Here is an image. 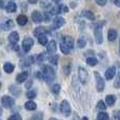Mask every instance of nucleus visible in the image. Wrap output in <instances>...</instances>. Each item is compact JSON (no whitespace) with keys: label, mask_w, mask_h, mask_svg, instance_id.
<instances>
[{"label":"nucleus","mask_w":120,"mask_h":120,"mask_svg":"<svg viewBox=\"0 0 120 120\" xmlns=\"http://www.w3.org/2000/svg\"><path fill=\"white\" fill-rule=\"evenodd\" d=\"M38 41H39V43L41 44V45H46V44H48V37H46L45 33L38 36Z\"/></svg>","instance_id":"obj_23"},{"label":"nucleus","mask_w":120,"mask_h":120,"mask_svg":"<svg viewBox=\"0 0 120 120\" xmlns=\"http://www.w3.org/2000/svg\"><path fill=\"white\" fill-rule=\"evenodd\" d=\"M14 68H15L14 64H12L11 62H6V63L4 64V66H3V70L5 71L8 74H11V73H13Z\"/></svg>","instance_id":"obj_24"},{"label":"nucleus","mask_w":120,"mask_h":120,"mask_svg":"<svg viewBox=\"0 0 120 120\" xmlns=\"http://www.w3.org/2000/svg\"><path fill=\"white\" fill-rule=\"evenodd\" d=\"M94 73H95V78H96V89H97L98 92H102L104 90V80L98 72H94Z\"/></svg>","instance_id":"obj_3"},{"label":"nucleus","mask_w":120,"mask_h":120,"mask_svg":"<svg viewBox=\"0 0 120 120\" xmlns=\"http://www.w3.org/2000/svg\"><path fill=\"white\" fill-rule=\"evenodd\" d=\"M17 23H18L19 25H21V26L25 25L27 23V17L25 16V15H19V16L17 17Z\"/></svg>","instance_id":"obj_17"},{"label":"nucleus","mask_w":120,"mask_h":120,"mask_svg":"<svg viewBox=\"0 0 120 120\" xmlns=\"http://www.w3.org/2000/svg\"><path fill=\"white\" fill-rule=\"evenodd\" d=\"M8 120H22V118H21V116L20 115H18V114H14V115H12V116L8 118Z\"/></svg>","instance_id":"obj_40"},{"label":"nucleus","mask_w":120,"mask_h":120,"mask_svg":"<svg viewBox=\"0 0 120 120\" xmlns=\"http://www.w3.org/2000/svg\"><path fill=\"white\" fill-rule=\"evenodd\" d=\"M30 120H43V115L41 113H37V114L33 115V116L30 118Z\"/></svg>","instance_id":"obj_35"},{"label":"nucleus","mask_w":120,"mask_h":120,"mask_svg":"<svg viewBox=\"0 0 120 120\" xmlns=\"http://www.w3.org/2000/svg\"><path fill=\"white\" fill-rule=\"evenodd\" d=\"M49 61H50L51 64L56 65V64L58 63V56H56V55H54V56H50L49 57Z\"/></svg>","instance_id":"obj_30"},{"label":"nucleus","mask_w":120,"mask_h":120,"mask_svg":"<svg viewBox=\"0 0 120 120\" xmlns=\"http://www.w3.org/2000/svg\"><path fill=\"white\" fill-rule=\"evenodd\" d=\"M97 120H109V115L106 113H99L97 115Z\"/></svg>","instance_id":"obj_34"},{"label":"nucleus","mask_w":120,"mask_h":120,"mask_svg":"<svg viewBox=\"0 0 120 120\" xmlns=\"http://www.w3.org/2000/svg\"><path fill=\"white\" fill-rule=\"evenodd\" d=\"M105 101L108 105H113L115 103V101H116V97L114 95H108L105 98Z\"/></svg>","instance_id":"obj_26"},{"label":"nucleus","mask_w":120,"mask_h":120,"mask_svg":"<svg viewBox=\"0 0 120 120\" xmlns=\"http://www.w3.org/2000/svg\"><path fill=\"white\" fill-rule=\"evenodd\" d=\"M14 27V22L12 20H6L5 22L2 24V30L3 31H8V30L13 29Z\"/></svg>","instance_id":"obj_21"},{"label":"nucleus","mask_w":120,"mask_h":120,"mask_svg":"<svg viewBox=\"0 0 120 120\" xmlns=\"http://www.w3.org/2000/svg\"><path fill=\"white\" fill-rule=\"evenodd\" d=\"M42 75H43V79H45L49 83L54 81L55 79V71L50 65H43V68H42Z\"/></svg>","instance_id":"obj_1"},{"label":"nucleus","mask_w":120,"mask_h":120,"mask_svg":"<svg viewBox=\"0 0 120 120\" xmlns=\"http://www.w3.org/2000/svg\"><path fill=\"white\" fill-rule=\"evenodd\" d=\"M36 96H37V93H36L35 90H30V91L26 93V97L30 98V99H33V98H35Z\"/></svg>","instance_id":"obj_33"},{"label":"nucleus","mask_w":120,"mask_h":120,"mask_svg":"<svg viewBox=\"0 0 120 120\" xmlns=\"http://www.w3.org/2000/svg\"><path fill=\"white\" fill-rule=\"evenodd\" d=\"M115 74H116V68H115V66L109 68L108 70L105 71V78L108 79V80H111V79L114 78Z\"/></svg>","instance_id":"obj_12"},{"label":"nucleus","mask_w":120,"mask_h":120,"mask_svg":"<svg viewBox=\"0 0 120 120\" xmlns=\"http://www.w3.org/2000/svg\"><path fill=\"white\" fill-rule=\"evenodd\" d=\"M94 35L96 38V42L98 44L102 43V31H101V26H96L95 31H94Z\"/></svg>","instance_id":"obj_8"},{"label":"nucleus","mask_w":120,"mask_h":120,"mask_svg":"<svg viewBox=\"0 0 120 120\" xmlns=\"http://www.w3.org/2000/svg\"><path fill=\"white\" fill-rule=\"evenodd\" d=\"M40 6L42 8H51V2L48 1V0H41L40 2Z\"/></svg>","instance_id":"obj_31"},{"label":"nucleus","mask_w":120,"mask_h":120,"mask_svg":"<svg viewBox=\"0 0 120 120\" xmlns=\"http://www.w3.org/2000/svg\"><path fill=\"white\" fill-rule=\"evenodd\" d=\"M60 50H61V52L63 53L64 55H68L70 54V52H71V49L68 48V46L66 45L63 41L60 42Z\"/></svg>","instance_id":"obj_22"},{"label":"nucleus","mask_w":120,"mask_h":120,"mask_svg":"<svg viewBox=\"0 0 120 120\" xmlns=\"http://www.w3.org/2000/svg\"><path fill=\"white\" fill-rule=\"evenodd\" d=\"M85 45H86V40H85V38L80 37L78 39V41H77V46H78L79 49H83Z\"/></svg>","instance_id":"obj_28"},{"label":"nucleus","mask_w":120,"mask_h":120,"mask_svg":"<svg viewBox=\"0 0 120 120\" xmlns=\"http://www.w3.org/2000/svg\"><path fill=\"white\" fill-rule=\"evenodd\" d=\"M44 59H45V54H44V53H41V54H39V55H38L37 60H38V61H39V62L43 61Z\"/></svg>","instance_id":"obj_41"},{"label":"nucleus","mask_w":120,"mask_h":120,"mask_svg":"<svg viewBox=\"0 0 120 120\" xmlns=\"http://www.w3.org/2000/svg\"><path fill=\"white\" fill-rule=\"evenodd\" d=\"M62 41H63L64 43H65L66 45L71 49V50L74 48V39H73L71 36H65V37L63 38V40H62Z\"/></svg>","instance_id":"obj_16"},{"label":"nucleus","mask_w":120,"mask_h":120,"mask_svg":"<svg viewBox=\"0 0 120 120\" xmlns=\"http://www.w3.org/2000/svg\"><path fill=\"white\" fill-rule=\"evenodd\" d=\"M116 38H117V31H116V30H113V29L109 30V32H108V39L110 40V41H114Z\"/></svg>","instance_id":"obj_20"},{"label":"nucleus","mask_w":120,"mask_h":120,"mask_svg":"<svg viewBox=\"0 0 120 120\" xmlns=\"http://www.w3.org/2000/svg\"><path fill=\"white\" fill-rule=\"evenodd\" d=\"M32 83H33V80H31V81H30V82L26 84V87H27V89H29V87L31 86V84H32Z\"/></svg>","instance_id":"obj_47"},{"label":"nucleus","mask_w":120,"mask_h":120,"mask_svg":"<svg viewBox=\"0 0 120 120\" xmlns=\"http://www.w3.org/2000/svg\"><path fill=\"white\" fill-rule=\"evenodd\" d=\"M52 92H53V94H55V95H58V94L60 93V84H55V85H53Z\"/></svg>","instance_id":"obj_36"},{"label":"nucleus","mask_w":120,"mask_h":120,"mask_svg":"<svg viewBox=\"0 0 120 120\" xmlns=\"http://www.w3.org/2000/svg\"><path fill=\"white\" fill-rule=\"evenodd\" d=\"M96 3L100 6H104L106 4V0H96Z\"/></svg>","instance_id":"obj_43"},{"label":"nucleus","mask_w":120,"mask_h":120,"mask_svg":"<svg viewBox=\"0 0 120 120\" xmlns=\"http://www.w3.org/2000/svg\"><path fill=\"white\" fill-rule=\"evenodd\" d=\"M33 62H34V59H33V57L32 56H29V57H25L23 60H21V65H24V66H30L31 64H33Z\"/></svg>","instance_id":"obj_19"},{"label":"nucleus","mask_w":120,"mask_h":120,"mask_svg":"<svg viewBox=\"0 0 120 120\" xmlns=\"http://www.w3.org/2000/svg\"><path fill=\"white\" fill-rule=\"evenodd\" d=\"M27 77H29V73L27 72H22V73H20V74L17 75L16 80H17V82L18 83H22V82H24V81L26 80Z\"/></svg>","instance_id":"obj_14"},{"label":"nucleus","mask_w":120,"mask_h":120,"mask_svg":"<svg viewBox=\"0 0 120 120\" xmlns=\"http://www.w3.org/2000/svg\"><path fill=\"white\" fill-rule=\"evenodd\" d=\"M50 120H59V119H56V118H51Z\"/></svg>","instance_id":"obj_49"},{"label":"nucleus","mask_w":120,"mask_h":120,"mask_svg":"<svg viewBox=\"0 0 120 120\" xmlns=\"http://www.w3.org/2000/svg\"><path fill=\"white\" fill-rule=\"evenodd\" d=\"M15 104L14 98L10 97V96H3L1 98V105L5 109H12Z\"/></svg>","instance_id":"obj_2"},{"label":"nucleus","mask_w":120,"mask_h":120,"mask_svg":"<svg viewBox=\"0 0 120 120\" xmlns=\"http://www.w3.org/2000/svg\"><path fill=\"white\" fill-rule=\"evenodd\" d=\"M5 10H6V12L8 13H14V12H16V10H17V5H16V3L15 2H8V4H6V6H5Z\"/></svg>","instance_id":"obj_15"},{"label":"nucleus","mask_w":120,"mask_h":120,"mask_svg":"<svg viewBox=\"0 0 120 120\" xmlns=\"http://www.w3.org/2000/svg\"><path fill=\"white\" fill-rule=\"evenodd\" d=\"M63 12L64 13H68V6H63Z\"/></svg>","instance_id":"obj_46"},{"label":"nucleus","mask_w":120,"mask_h":120,"mask_svg":"<svg viewBox=\"0 0 120 120\" xmlns=\"http://www.w3.org/2000/svg\"><path fill=\"white\" fill-rule=\"evenodd\" d=\"M24 108L26 109V110H29V111H34V110L37 109V104H36V102H34L33 100H30V101L25 102Z\"/></svg>","instance_id":"obj_18"},{"label":"nucleus","mask_w":120,"mask_h":120,"mask_svg":"<svg viewBox=\"0 0 120 120\" xmlns=\"http://www.w3.org/2000/svg\"><path fill=\"white\" fill-rule=\"evenodd\" d=\"M56 51H57L56 41L52 40V41H50V43H48V46H46V52H48L49 54L51 55V54H54Z\"/></svg>","instance_id":"obj_10"},{"label":"nucleus","mask_w":120,"mask_h":120,"mask_svg":"<svg viewBox=\"0 0 120 120\" xmlns=\"http://www.w3.org/2000/svg\"><path fill=\"white\" fill-rule=\"evenodd\" d=\"M18 40H19V34L17 32H12L10 34V36H8V42L11 44H17Z\"/></svg>","instance_id":"obj_11"},{"label":"nucleus","mask_w":120,"mask_h":120,"mask_svg":"<svg viewBox=\"0 0 120 120\" xmlns=\"http://www.w3.org/2000/svg\"><path fill=\"white\" fill-rule=\"evenodd\" d=\"M27 1H29L30 3H32V4H35V3H37L38 2V0H27Z\"/></svg>","instance_id":"obj_45"},{"label":"nucleus","mask_w":120,"mask_h":120,"mask_svg":"<svg viewBox=\"0 0 120 120\" xmlns=\"http://www.w3.org/2000/svg\"><path fill=\"white\" fill-rule=\"evenodd\" d=\"M51 16H52V13H45V14H44V20L46 21V22H49V21L51 20Z\"/></svg>","instance_id":"obj_42"},{"label":"nucleus","mask_w":120,"mask_h":120,"mask_svg":"<svg viewBox=\"0 0 120 120\" xmlns=\"http://www.w3.org/2000/svg\"><path fill=\"white\" fill-rule=\"evenodd\" d=\"M71 68H72V65H71V63H68L65 64V65L63 66V72L65 75H68L71 73Z\"/></svg>","instance_id":"obj_37"},{"label":"nucleus","mask_w":120,"mask_h":120,"mask_svg":"<svg viewBox=\"0 0 120 120\" xmlns=\"http://www.w3.org/2000/svg\"><path fill=\"white\" fill-rule=\"evenodd\" d=\"M81 16L85 17V18L89 19V20H95V15L90 10H83L82 12H81Z\"/></svg>","instance_id":"obj_13"},{"label":"nucleus","mask_w":120,"mask_h":120,"mask_svg":"<svg viewBox=\"0 0 120 120\" xmlns=\"http://www.w3.org/2000/svg\"><path fill=\"white\" fill-rule=\"evenodd\" d=\"M82 120H87V118H85V117H84V118H83Z\"/></svg>","instance_id":"obj_50"},{"label":"nucleus","mask_w":120,"mask_h":120,"mask_svg":"<svg viewBox=\"0 0 120 120\" xmlns=\"http://www.w3.org/2000/svg\"><path fill=\"white\" fill-rule=\"evenodd\" d=\"M34 45V40L32 39V38L30 37H26L24 38V40H23L22 42V50L24 53H27L30 52V50L32 49V46Z\"/></svg>","instance_id":"obj_4"},{"label":"nucleus","mask_w":120,"mask_h":120,"mask_svg":"<svg viewBox=\"0 0 120 120\" xmlns=\"http://www.w3.org/2000/svg\"><path fill=\"white\" fill-rule=\"evenodd\" d=\"M118 120H120V115H119V119H118Z\"/></svg>","instance_id":"obj_52"},{"label":"nucleus","mask_w":120,"mask_h":120,"mask_svg":"<svg viewBox=\"0 0 120 120\" xmlns=\"http://www.w3.org/2000/svg\"><path fill=\"white\" fill-rule=\"evenodd\" d=\"M52 1H53V2H55V3H58L60 0H52Z\"/></svg>","instance_id":"obj_48"},{"label":"nucleus","mask_w":120,"mask_h":120,"mask_svg":"<svg viewBox=\"0 0 120 120\" xmlns=\"http://www.w3.org/2000/svg\"><path fill=\"white\" fill-rule=\"evenodd\" d=\"M114 4L117 5L118 8H120V0H114Z\"/></svg>","instance_id":"obj_44"},{"label":"nucleus","mask_w":120,"mask_h":120,"mask_svg":"<svg viewBox=\"0 0 120 120\" xmlns=\"http://www.w3.org/2000/svg\"><path fill=\"white\" fill-rule=\"evenodd\" d=\"M97 109H98V110H100V111H104V110H105L106 106H105V104H104V102L100 100V101L98 102V104H97Z\"/></svg>","instance_id":"obj_38"},{"label":"nucleus","mask_w":120,"mask_h":120,"mask_svg":"<svg viewBox=\"0 0 120 120\" xmlns=\"http://www.w3.org/2000/svg\"><path fill=\"white\" fill-rule=\"evenodd\" d=\"M119 51H120V40H119Z\"/></svg>","instance_id":"obj_51"},{"label":"nucleus","mask_w":120,"mask_h":120,"mask_svg":"<svg viewBox=\"0 0 120 120\" xmlns=\"http://www.w3.org/2000/svg\"><path fill=\"white\" fill-rule=\"evenodd\" d=\"M45 32L46 31H45V27H44V26H38V27H36L35 31H34V35H35L36 37H38L39 35L45 33Z\"/></svg>","instance_id":"obj_27"},{"label":"nucleus","mask_w":120,"mask_h":120,"mask_svg":"<svg viewBox=\"0 0 120 120\" xmlns=\"http://www.w3.org/2000/svg\"><path fill=\"white\" fill-rule=\"evenodd\" d=\"M10 89H11L10 91L12 92V94H13L14 96H19V94H20V90H19L18 87H16L15 85H12Z\"/></svg>","instance_id":"obj_32"},{"label":"nucleus","mask_w":120,"mask_h":120,"mask_svg":"<svg viewBox=\"0 0 120 120\" xmlns=\"http://www.w3.org/2000/svg\"><path fill=\"white\" fill-rule=\"evenodd\" d=\"M61 10H63V6L58 4V5L54 6V8H52V10H51V13H52V15H58L61 13Z\"/></svg>","instance_id":"obj_25"},{"label":"nucleus","mask_w":120,"mask_h":120,"mask_svg":"<svg viewBox=\"0 0 120 120\" xmlns=\"http://www.w3.org/2000/svg\"><path fill=\"white\" fill-rule=\"evenodd\" d=\"M78 72H79V79H80V81L82 83H86L87 79H89V75H87L86 70L83 68H79Z\"/></svg>","instance_id":"obj_7"},{"label":"nucleus","mask_w":120,"mask_h":120,"mask_svg":"<svg viewBox=\"0 0 120 120\" xmlns=\"http://www.w3.org/2000/svg\"><path fill=\"white\" fill-rule=\"evenodd\" d=\"M60 110H61L62 114H63L64 116H70L71 115V105H70V103H68V101L63 100V101L61 102V104H60Z\"/></svg>","instance_id":"obj_5"},{"label":"nucleus","mask_w":120,"mask_h":120,"mask_svg":"<svg viewBox=\"0 0 120 120\" xmlns=\"http://www.w3.org/2000/svg\"><path fill=\"white\" fill-rule=\"evenodd\" d=\"M32 19H33V21L35 23H40L44 19V17H43V14H41L39 11H34L32 13Z\"/></svg>","instance_id":"obj_6"},{"label":"nucleus","mask_w":120,"mask_h":120,"mask_svg":"<svg viewBox=\"0 0 120 120\" xmlns=\"http://www.w3.org/2000/svg\"><path fill=\"white\" fill-rule=\"evenodd\" d=\"M114 86L116 87V89H119L120 87V72L118 73V75H117V78L114 82Z\"/></svg>","instance_id":"obj_39"},{"label":"nucleus","mask_w":120,"mask_h":120,"mask_svg":"<svg viewBox=\"0 0 120 120\" xmlns=\"http://www.w3.org/2000/svg\"><path fill=\"white\" fill-rule=\"evenodd\" d=\"M64 23H65L64 18H62V17H60V16H57L56 18L54 19V22H53V29H59L62 25H64Z\"/></svg>","instance_id":"obj_9"},{"label":"nucleus","mask_w":120,"mask_h":120,"mask_svg":"<svg viewBox=\"0 0 120 120\" xmlns=\"http://www.w3.org/2000/svg\"><path fill=\"white\" fill-rule=\"evenodd\" d=\"M86 63L91 66H95L98 64V60L95 58V57H90V58L86 59Z\"/></svg>","instance_id":"obj_29"}]
</instances>
